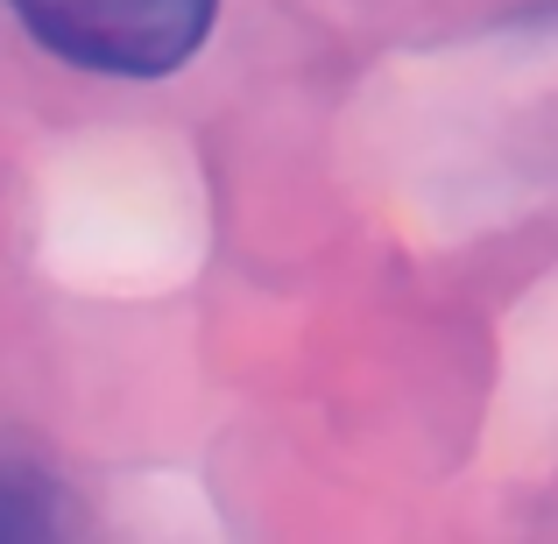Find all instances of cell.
I'll return each instance as SVG.
<instances>
[{
	"label": "cell",
	"instance_id": "obj_1",
	"mask_svg": "<svg viewBox=\"0 0 558 544\" xmlns=\"http://www.w3.org/2000/svg\"><path fill=\"white\" fill-rule=\"evenodd\" d=\"M50 57L107 78H163L205 43L219 0H8Z\"/></svg>",
	"mask_w": 558,
	"mask_h": 544
}]
</instances>
